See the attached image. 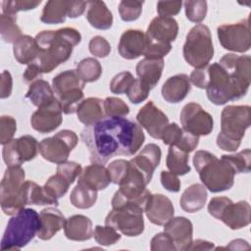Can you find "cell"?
<instances>
[{
  "instance_id": "obj_1",
  "label": "cell",
  "mask_w": 251,
  "mask_h": 251,
  "mask_svg": "<svg viewBox=\"0 0 251 251\" xmlns=\"http://www.w3.org/2000/svg\"><path fill=\"white\" fill-rule=\"evenodd\" d=\"M87 147L91 163L106 164L111 158L132 156L143 144L142 127L125 117H104L85 126L80 134Z\"/></svg>"
},
{
  "instance_id": "obj_2",
  "label": "cell",
  "mask_w": 251,
  "mask_h": 251,
  "mask_svg": "<svg viewBox=\"0 0 251 251\" xmlns=\"http://www.w3.org/2000/svg\"><path fill=\"white\" fill-rule=\"evenodd\" d=\"M206 94L215 105H224L246 95L251 82V58L248 55H224L208 66Z\"/></svg>"
},
{
  "instance_id": "obj_3",
  "label": "cell",
  "mask_w": 251,
  "mask_h": 251,
  "mask_svg": "<svg viewBox=\"0 0 251 251\" xmlns=\"http://www.w3.org/2000/svg\"><path fill=\"white\" fill-rule=\"evenodd\" d=\"M34 39L38 47V56L34 63L43 74H48L70 59L74 47L81 41V35L74 27H63L43 30Z\"/></svg>"
},
{
  "instance_id": "obj_4",
  "label": "cell",
  "mask_w": 251,
  "mask_h": 251,
  "mask_svg": "<svg viewBox=\"0 0 251 251\" xmlns=\"http://www.w3.org/2000/svg\"><path fill=\"white\" fill-rule=\"evenodd\" d=\"M193 165L206 188L217 193L228 190L234 182V172L222 158L206 150H199L193 156Z\"/></svg>"
},
{
  "instance_id": "obj_5",
  "label": "cell",
  "mask_w": 251,
  "mask_h": 251,
  "mask_svg": "<svg viewBox=\"0 0 251 251\" xmlns=\"http://www.w3.org/2000/svg\"><path fill=\"white\" fill-rule=\"evenodd\" d=\"M249 126L250 106L228 105L225 107L221 114V131L217 136V145L225 151H236Z\"/></svg>"
},
{
  "instance_id": "obj_6",
  "label": "cell",
  "mask_w": 251,
  "mask_h": 251,
  "mask_svg": "<svg viewBox=\"0 0 251 251\" xmlns=\"http://www.w3.org/2000/svg\"><path fill=\"white\" fill-rule=\"evenodd\" d=\"M39 227V214L31 208L23 209L9 220L1 240V249H22L37 235Z\"/></svg>"
},
{
  "instance_id": "obj_7",
  "label": "cell",
  "mask_w": 251,
  "mask_h": 251,
  "mask_svg": "<svg viewBox=\"0 0 251 251\" xmlns=\"http://www.w3.org/2000/svg\"><path fill=\"white\" fill-rule=\"evenodd\" d=\"M25 170L21 166L8 167L0 184V205L8 216H14L27 205L24 187Z\"/></svg>"
},
{
  "instance_id": "obj_8",
  "label": "cell",
  "mask_w": 251,
  "mask_h": 251,
  "mask_svg": "<svg viewBox=\"0 0 251 251\" xmlns=\"http://www.w3.org/2000/svg\"><path fill=\"white\" fill-rule=\"evenodd\" d=\"M184 60L195 69L208 66L214 56L212 35L209 27L198 24L186 35L183 45Z\"/></svg>"
},
{
  "instance_id": "obj_9",
  "label": "cell",
  "mask_w": 251,
  "mask_h": 251,
  "mask_svg": "<svg viewBox=\"0 0 251 251\" xmlns=\"http://www.w3.org/2000/svg\"><path fill=\"white\" fill-rule=\"evenodd\" d=\"M208 212L231 229H239L250 224L251 208L247 201L233 203L227 197H214L208 204Z\"/></svg>"
},
{
  "instance_id": "obj_10",
  "label": "cell",
  "mask_w": 251,
  "mask_h": 251,
  "mask_svg": "<svg viewBox=\"0 0 251 251\" xmlns=\"http://www.w3.org/2000/svg\"><path fill=\"white\" fill-rule=\"evenodd\" d=\"M143 212V208L138 205L125 204L110 211L105 219V225L126 236H137L144 230Z\"/></svg>"
},
{
  "instance_id": "obj_11",
  "label": "cell",
  "mask_w": 251,
  "mask_h": 251,
  "mask_svg": "<svg viewBox=\"0 0 251 251\" xmlns=\"http://www.w3.org/2000/svg\"><path fill=\"white\" fill-rule=\"evenodd\" d=\"M77 142L78 137L75 131L63 129L51 137L42 139L38 148L45 160L55 164H62L67 162L70 153Z\"/></svg>"
},
{
  "instance_id": "obj_12",
  "label": "cell",
  "mask_w": 251,
  "mask_h": 251,
  "mask_svg": "<svg viewBox=\"0 0 251 251\" xmlns=\"http://www.w3.org/2000/svg\"><path fill=\"white\" fill-rule=\"evenodd\" d=\"M218 38L223 48L244 53L251 46V32L249 18L243 19L235 24L222 25L217 28Z\"/></svg>"
},
{
  "instance_id": "obj_13",
  "label": "cell",
  "mask_w": 251,
  "mask_h": 251,
  "mask_svg": "<svg viewBox=\"0 0 251 251\" xmlns=\"http://www.w3.org/2000/svg\"><path fill=\"white\" fill-rule=\"evenodd\" d=\"M38 146L39 143L31 135L14 138L3 146V160L8 167L21 166L36 157L39 151Z\"/></svg>"
},
{
  "instance_id": "obj_14",
  "label": "cell",
  "mask_w": 251,
  "mask_h": 251,
  "mask_svg": "<svg viewBox=\"0 0 251 251\" xmlns=\"http://www.w3.org/2000/svg\"><path fill=\"white\" fill-rule=\"evenodd\" d=\"M179 119L182 129L197 136L210 134L214 127L213 117L195 102H190L182 108Z\"/></svg>"
},
{
  "instance_id": "obj_15",
  "label": "cell",
  "mask_w": 251,
  "mask_h": 251,
  "mask_svg": "<svg viewBox=\"0 0 251 251\" xmlns=\"http://www.w3.org/2000/svg\"><path fill=\"white\" fill-rule=\"evenodd\" d=\"M62 113L61 103L58 98H56L51 103L38 107L31 115V126L40 133H49L61 126L63 122Z\"/></svg>"
},
{
  "instance_id": "obj_16",
  "label": "cell",
  "mask_w": 251,
  "mask_h": 251,
  "mask_svg": "<svg viewBox=\"0 0 251 251\" xmlns=\"http://www.w3.org/2000/svg\"><path fill=\"white\" fill-rule=\"evenodd\" d=\"M136 121L155 139H161L164 129L169 125L168 117L152 101L147 102L139 110Z\"/></svg>"
},
{
  "instance_id": "obj_17",
  "label": "cell",
  "mask_w": 251,
  "mask_h": 251,
  "mask_svg": "<svg viewBox=\"0 0 251 251\" xmlns=\"http://www.w3.org/2000/svg\"><path fill=\"white\" fill-rule=\"evenodd\" d=\"M164 231L172 238L176 250H188L192 242L193 226L187 218L173 217L164 225Z\"/></svg>"
},
{
  "instance_id": "obj_18",
  "label": "cell",
  "mask_w": 251,
  "mask_h": 251,
  "mask_svg": "<svg viewBox=\"0 0 251 251\" xmlns=\"http://www.w3.org/2000/svg\"><path fill=\"white\" fill-rule=\"evenodd\" d=\"M178 33V25L174 18L156 17L147 27L146 38L158 43L171 44L175 41Z\"/></svg>"
},
{
  "instance_id": "obj_19",
  "label": "cell",
  "mask_w": 251,
  "mask_h": 251,
  "mask_svg": "<svg viewBox=\"0 0 251 251\" xmlns=\"http://www.w3.org/2000/svg\"><path fill=\"white\" fill-rule=\"evenodd\" d=\"M144 212L152 224L164 226L174 217L175 209L170 198L164 194L157 193L150 195Z\"/></svg>"
},
{
  "instance_id": "obj_20",
  "label": "cell",
  "mask_w": 251,
  "mask_h": 251,
  "mask_svg": "<svg viewBox=\"0 0 251 251\" xmlns=\"http://www.w3.org/2000/svg\"><path fill=\"white\" fill-rule=\"evenodd\" d=\"M146 46V35L139 29H127L120 38L118 51L121 57L134 60L143 55Z\"/></svg>"
},
{
  "instance_id": "obj_21",
  "label": "cell",
  "mask_w": 251,
  "mask_h": 251,
  "mask_svg": "<svg viewBox=\"0 0 251 251\" xmlns=\"http://www.w3.org/2000/svg\"><path fill=\"white\" fill-rule=\"evenodd\" d=\"M162 152L160 147L155 143H149L129 162L141 172L147 180L150 182L155 169L159 166Z\"/></svg>"
},
{
  "instance_id": "obj_22",
  "label": "cell",
  "mask_w": 251,
  "mask_h": 251,
  "mask_svg": "<svg viewBox=\"0 0 251 251\" xmlns=\"http://www.w3.org/2000/svg\"><path fill=\"white\" fill-rule=\"evenodd\" d=\"M40 227L37 232V237L41 240L51 239L58 231L65 227L66 218L63 213L53 207L43 209L39 213Z\"/></svg>"
},
{
  "instance_id": "obj_23",
  "label": "cell",
  "mask_w": 251,
  "mask_h": 251,
  "mask_svg": "<svg viewBox=\"0 0 251 251\" xmlns=\"http://www.w3.org/2000/svg\"><path fill=\"white\" fill-rule=\"evenodd\" d=\"M191 89L189 77L185 74H178L169 77L163 84L161 92L163 98L169 103L182 101Z\"/></svg>"
},
{
  "instance_id": "obj_24",
  "label": "cell",
  "mask_w": 251,
  "mask_h": 251,
  "mask_svg": "<svg viewBox=\"0 0 251 251\" xmlns=\"http://www.w3.org/2000/svg\"><path fill=\"white\" fill-rule=\"evenodd\" d=\"M77 182L98 191L107 188L112 181L107 168L101 164L92 163L81 171Z\"/></svg>"
},
{
  "instance_id": "obj_25",
  "label": "cell",
  "mask_w": 251,
  "mask_h": 251,
  "mask_svg": "<svg viewBox=\"0 0 251 251\" xmlns=\"http://www.w3.org/2000/svg\"><path fill=\"white\" fill-rule=\"evenodd\" d=\"M65 235L74 241L89 240L93 236L91 220L83 215H74L67 219L64 227Z\"/></svg>"
},
{
  "instance_id": "obj_26",
  "label": "cell",
  "mask_w": 251,
  "mask_h": 251,
  "mask_svg": "<svg viewBox=\"0 0 251 251\" xmlns=\"http://www.w3.org/2000/svg\"><path fill=\"white\" fill-rule=\"evenodd\" d=\"M164 65L163 59L144 58L136 65V75L146 86L152 89L161 78Z\"/></svg>"
},
{
  "instance_id": "obj_27",
  "label": "cell",
  "mask_w": 251,
  "mask_h": 251,
  "mask_svg": "<svg viewBox=\"0 0 251 251\" xmlns=\"http://www.w3.org/2000/svg\"><path fill=\"white\" fill-rule=\"evenodd\" d=\"M85 18L97 29L106 30L113 25V15L103 1H89Z\"/></svg>"
},
{
  "instance_id": "obj_28",
  "label": "cell",
  "mask_w": 251,
  "mask_h": 251,
  "mask_svg": "<svg viewBox=\"0 0 251 251\" xmlns=\"http://www.w3.org/2000/svg\"><path fill=\"white\" fill-rule=\"evenodd\" d=\"M207 197L206 187L200 183H193L183 191L179 204L183 211L187 213H195L204 207Z\"/></svg>"
},
{
  "instance_id": "obj_29",
  "label": "cell",
  "mask_w": 251,
  "mask_h": 251,
  "mask_svg": "<svg viewBox=\"0 0 251 251\" xmlns=\"http://www.w3.org/2000/svg\"><path fill=\"white\" fill-rule=\"evenodd\" d=\"M104 113L103 100L97 97L83 99L76 110L78 121L85 125V126H91L102 120L105 117Z\"/></svg>"
},
{
  "instance_id": "obj_30",
  "label": "cell",
  "mask_w": 251,
  "mask_h": 251,
  "mask_svg": "<svg viewBox=\"0 0 251 251\" xmlns=\"http://www.w3.org/2000/svg\"><path fill=\"white\" fill-rule=\"evenodd\" d=\"M13 53L20 64L28 65L35 62L38 56V47L35 39L29 35H22L13 44Z\"/></svg>"
},
{
  "instance_id": "obj_31",
  "label": "cell",
  "mask_w": 251,
  "mask_h": 251,
  "mask_svg": "<svg viewBox=\"0 0 251 251\" xmlns=\"http://www.w3.org/2000/svg\"><path fill=\"white\" fill-rule=\"evenodd\" d=\"M85 83L80 79L75 70H67L62 72L52 79V88L57 97L75 88L83 89Z\"/></svg>"
},
{
  "instance_id": "obj_32",
  "label": "cell",
  "mask_w": 251,
  "mask_h": 251,
  "mask_svg": "<svg viewBox=\"0 0 251 251\" xmlns=\"http://www.w3.org/2000/svg\"><path fill=\"white\" fill-rule=\"evenodd\" d=\"M54 94L53 88L47 81L38 79L30 83L25 98L29 99L34 106L41 107L54 101L57 98Z\"/></svg>"
},
{
  "instance_id": "obj_33",
  "label": "cell",
  "mask_w": 251,
  "mask_h": 251,
  "mask_svg": "<svg viewBox=\"0 0 251 251\" xmlns=\"http://www.w3.org/2000/svg\"><path fill=\"white\" fill-rule=\"evenodd\" d=\"M69 1L51 0L48 1L42 10L40 21L47 25L62 24L68 17Z\"/></svg>"
},
{
  "instance_id": "obj_34",
  "label": "cell",
  "mask_w": 251,
  "mask_h": 251,
  "mask_svg": "<svg viewBox=\"0 0 251 251\" xmlns=\"http://www.w3.org/2000/svg\"><path fill=\"white\" fill-rule=\"evenodd\" d=\"M188 154L189 153H186L176 146H170L166 165L172 174L176 176H183L190 172V166L188 165Z\"/></svg>"
},
{
  "instance_id": "obj_35",
  "label": "cell",
  "mask_w": 251,
  "mask_h": 251,
  "mask_svg": "<svg viewBox=\"0 0 251 251\" xmlns=\"http://www.w3.org/2000/svg\"><path fill=\"white\" fill-rule=\"evenodd\" d=\"M26 195L27 205H37V206H44V205H55L59 204L58 200H55L48 193L45 191L43 186L38 185L36 182L31 180H26L24 183Z\"/></svg>"
},
{
  "instance_id": "obj_36",
  "label": "cell",
  "mask_w": 251,
  "mask_h": 251,
  "mask_svg": "<svg viewBox=\"0 0 251 251\" xmlns=\"http://www.w3.org/2000/svg\"><path fill=\"white\" fill-rule=\"evenodd\" d=\"M96 200L97 191L80 182H77L70 195L71 203L78 209H88L95 204Z\"/></svg>"
},
{
  "instance_id": "obj_37",
  "label": "cell",
  "mask_w": 251,
  "mask_h": 251,
  "mask_svg": "<svg viewBox=\"0 0 251 251\" xmlns=\"http://www.w3.org/2000/svg\"><path fill=\"white\" fill-rule=\"evenodd\" d=\"M75 72L80 79L86 82L96 81L102 75V66L98 60L92 57L82 59L76 66Z\"/></svg>"
},
{
  "instance_id": "obj_38",
  "label": "cell",
  "mask_w": 251,
  "mask_h": 251,
  "mask_svg": "<svg viewBox=\"0 0 251 251\" xmlns=\"http://www.w3.org/2000/svg\"><path fill=\"white\" fill-rule=\"evenodd\" d=\"M233 170L234 174L249 173L251 167V151L246 148L233 155H223L221 157Z\"/></svg>"
},
{
  "instance_id": "obj_39",
  "label": "cell",
  "mask_w": 251,
  "mask_h": 251,
  "mask_svg": "<svg viewBox=\"0 0 251 251\" xmlns=\"http://www.w3.org/2000/svg\"><path fill=\"white\" fill-rule=\"evenodd\" d=\"M17 18L1 14L0 16V33L2 39L7 43H15L21 37L22 30L17 25Z\"/></svg>"
},
{
  "instance_id": "obj_40",
  "label": "cell",
  "mask_w": 251,
  "mask_h": 251,
  "mask_svg": "<svg viewBox=\"0 0 251 251\" xmlns=\"http://www.w3.org/2000/svg\"><path fill=\"white\" fill-rule=\"evenodd\" d=\"M70 185L71 183L65 177L56 173L47 179L43 187L49 196L58 200L67 193Z\"/></svg>"
},
{
  "instance_id": "obj_41",
  "label": "cell",
  "mask_w": 251,
  "mask_h": 251,
  "mask_svg": "<svg viewBox=\"0 0 251 251\" xmlns=\"http://www.w3.org/2000/svg\"><path fill=\"white\" fill-rule=\"evenodd\" d=\"M82 90L83 89L81 88H75L66 93H63L57 97L61 103L63 113L67 115L76 113L78 105L83 100L84 94Z\"/></svg>"
},
{
  "instance_id": "obj_42",
  "label": "cell",
  "mask_w": 251,
  "mask_h": 251,
  "mask_svg": "<svg viewBox=\"0 0 251 251\" xmlns=\"http://www.w3.org/2000/svg\"><path fill=\"white\" fill-rule=\"evenodd\" d=\"M41 1H28V0H13L2 2V14L17 18V13L20 11H28L35 9L39 6Z\"/></svg>"
},
{
  "instance_id": "obj_43",
  "label": "cell",
  "mask_w": 251,
  "mask_h": 251,
  "mask_svg": "<svg viewBox=\"0 0 251 251\" xmlns=\"http://www.w3.org/2000/svg\"><path fill=\"white\" fill-rule=\"evenodd\" d=\"M96 242L103 246H110L117 243L121 239V234L117 229L110 226H96L93 231Z\"/></svg>"
},
{
  "instance_id": "obj_44",
  "label": "cell",
  "mask_w": 251,
  "mask_h": 251,
  "mask_svg": "<svg viewBox=\"0 0 251 251\" xmlns=\"http://www.w3.org/2000/svg\"><path fill=\"white\" fill-rule=\"evenodd\" d=\"M185 16L192 23H201L207 14V2L203 0L185 1L184 3Z\"/></svg>"
},
{
  "instance_id": "obj_45",
  "label": "cell",
  "mask_w": 251,
  "mask_h": 251,
  "mask_svg": "<svg viewBox=\"0 0 251 251\" xmlns=\"http://www.w3.org/2000/svg\"><path fill=\"white\" fill-rule=\"evenodd\" d=\"M143 3L141 1H121L119 4L121 19L125 22L136 21L141 15Z\"/></svg>"
},
{
  "instance_id": "obj_46",
  "label": "cell",
  "mask_w": 251,
  "mask_h": 251,
  "mask_svg": "<svg viewBox=\"0 0 251 251\" xmlns=\"http://www.w3.org/2000/svg\"><path fill=\"white\" fill-rule=\"evenodd\" d=\"M103 106L107 117H126L129 113L128 106L118 97H107Z\"/></svg>"
},
{
  "instance_id": "obj_47",
  "label": "cell",
  "mask_w": 251,
  "mask_h": 251,
  "mask_svg": "<svg viewBox=\"0 0 251 251\" xmlns=\"http://www.w3.org/2000/svg\"><path fill=\"white\" fill-rule=\"evenodd\" d=\"M107 169L111 177V181L115 184L120 185L127 175L129 169V161L124 159L115 160L110 163Z\"/></svg>"
},
{
  "instance_id": "obj_48",
  "label": "cell",
  "mask_w": 251,
  "mask_h": 251,
  "mask_svg": "<svg viewBox=\"0 0 251 251\" xmlns=\"http://www.w3.org/2000/svg\"><path fill=\"white\" fill-rule=\"evenodd\" d=\"M134 80L131 73L125 71L116 75L110 82V90L115 94L126 93L129 86Z\"/></svg>"
},
{
  "instance_id": "obj_49",
  "label": "cell",
  "mask_w": 251,
  "mask_h": 251,
  "mask_svg": "<svg viewBox=\"0 0 251 251\" xmlns=\"http://www.w3.org/2000/svg\"><path fill=\"white\" fill-rule=\"evenodd\" d=\"M150 88L146 86L139 78H134L132 84L126 91V96L128 100L133 104H139L147 99Z\"/></svg>"
},
{
  "instance_id": "obj_50",
  "label": "cell",
  "mask_w": 251,
  "mask_h": 251,
  "mask_svg": "<svg viewBox=\"0 0 251 251\" xmlns=\"http://www.w3.org/2000/svg\"><path fill=\"white\" fill-rule=\"evenodd\" d=\"M172 49V45L168 43H158L150 41L146 38V46L143 52V56L149 59H163Z\"/></svg>"
},
{
  "instance_id": "obj_51",
  "label": "cell",
  "mask_w": 251,
  "mask_h": 251,
  "mask_svg": "<svg viewBox=\"0 0 251 251\" xmlns=\"http://www.w3.org/2000/svg\"><path fill=\"white\" fill-rule=\"evenodd\" d=\"M17 130L16 120L11 116H2L0 118V143L2 145L10 142Z\"/></svg>"
},
{
  "instance_id": "obj_52",
  "label": "cell",
  "mask_w": 251,
  "mask_h": 251,
  "mask_svg": "<svg viewBox=\"0 0 251 251\" xmlns=\"http://www.w3.org/2000/svg\"><path fill=\"white\" fill-rule=\"evenodd\" d=\"M81 171H82V168L80 164L75 162L67 161L65 163L58 164V167H57V174L65 177L71 184H73L76 179V177L79 176Z\"/></svg>"
},
{
  "instance_id": "obj_53",
  "label": "cell",
  "mask_w": 251,
  "mask_h": 251,
  "mask_svg": "<svg viewBox=\"0 0 251 251\" xmlns=\"http://www.w3.org/2000/svg\"><path fill=\"white\" fill-rule=\"evenodd\" d=\"M89 51L92 55L98 58H106L111 52V45L104 37L96 35L89 41Z\"/></svg>"
},
{
  "instance_id": "obj_54",
  "label": "cell",
  "mask_w": 251,
  "mask_h": 251,
  "mask_svg": "<svg viewBox=\"0 0 251 251\" xmlns=\"http://www.w3.org/2000/svg\"><path fill=\"white\" fill-rule=\"evenodd\" d=\"M183 134V129L176 123L169 124L164 129L161 139L166 145H176L181 138Z\"/></svg>"
},
{
  "instance_id": "obj_55",
  "label": "cell",
  "mask_w": 251,
  "mask_h": 251,
  "mask_svg": "<svg viewBox=\"0 0 251 251\" xmlns=\"http://www.w3.org/2000/svg\"><path fill=\"white\" fill-rule=\"evenodd\" d=\"M150 249L152 251H159V250L175 251V250H176L174 241L172 240V238L165 231L157 233L151 239Z\"/></svg>"
},
{
  "instance_id": "obj_56",
  "label": "cell",
  "mask_w": 251,
  "mask_h": 251,
  "mask_svg": "<svg viewBox=\"0 0 251 251\" xmlns=\"http://www.w3.org/2000/svg\"><path fill=\"white\" fill-rule=\"evenodd\" d=\"M181 1H159L157 3V12L160 17L176 16L180 12Z\"/></svg>"
},
{
  "instance_id": "obj_57",
  "label": "cell",
  "mask_w": 251,
  "mask_h": 251,
  "mask_svg": "<svg viewBox=\"0 0 251 251\" xmlns=\"http://www.w3.org/2000/svg\"><path fill=\"white\" fill-rule=\"evenodd\" d=\"M198 143H199V136L183 130V134L180 140L176 145H173V146H176L186 153H190L198 146Z\"/></svg>"
},
{
  "instance_id": "obj_58",
  "label": "cell",
  "mask_w": 251,
  "mask_h": 251,
  "mask_svg": "<svg viewBox=\"0 0 251 251\" xmlns=\"http://www.w3.org/2000/svg\"><path fill=\"white\" fill-rule=\"evenodd\" d=\"M161 183L165 189L171 192H178L180 189V180L178 177L172 174L171 172L162 171L161 172Z\"/></svg>"
},
{
  "instance_id": "obj_59",
  "label": "cell",
  "mask_w": 251,
  "mask_h": 251,
  "mask_svg": "<svg viewBox=\"0 0 251 251\" xmlns=\"http://www.w3.org/2000/svg\"><path fill=\"white\" fill-rule=\"evenodd\" d=\"M208 66L203 68L194 69L189 76V80L198 88L204 89L208 84Z\"/></svg>"
},
{
  "instance_id": "obj_60",
  "label": "cell",
  "mask_w": 251,
  "mask_h": 251,
  "mask_svg": "<svg viewBox=\"0 0 251 251\" xmlns=\"http://www.w3.org/2000/svg\"><path fill=\"white\" fill-rule=\"evenodd\" d=\"M42 74L43 73L39 66L33 62L27 65L26 69L25 70V73L23 74V78L25 83H32L35 80L40 79Z\"/></svg>"
},
{
  "instance_id": "obj_61",
  "label": "cell",
  "mask_w": 251,
  "mask_h": 251,
  "mask_svg": "<svg viewBox=\"0 0 251 251\" xmlns=\"http://www.w3.org/2000/svg\"><path fill=\"white\" fill-rule=\"evenodd\" d=\"M13 79L12 75L8 71H3L1 74V84H0V97L2 99L8 98L12 93Z\"/></svg>"
},
{
  "instance_id": "obj_62",
  "label": "cell",
  "mask_w": 251,
  "mask_h": 251,
  "mask_svg": "<svg viewBox=\"0 0 251 251\" xmlns=\"http://www.w3.org/2000/svg\"><path fill=\"white\" fill-rule=\"evenodd\" d=\"M88 2L85 1H69V8H68V17L75 19L81 16L86 7Z\"/></svg>"
},
{
  "instance_id": "obj_63",
  "label": "cell",
  "mask_w": 251,
  "mask_h": 251,
  "mask_svg": "<svg viewBox=\"0 0 251 251\" xmlns=\"http://www.w3.org/2000/svg\"><path fill=\"white\" fill-rule=\"evenodd\" d=\"M214 248V243L210 241H206L203 239H196L192 241L188 250H210Z\"/></svg>"
}]
</instances>
